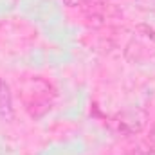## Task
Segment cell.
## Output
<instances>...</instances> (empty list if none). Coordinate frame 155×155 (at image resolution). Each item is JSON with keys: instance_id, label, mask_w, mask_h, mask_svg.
Wrapping results in <instances>:
<instances>
[{"instance_id": "obj_3", "label": "cell", "mask_w": 155, "mask_h": 155, "mask_svg": "<svg viewBox=\"0 0 155 155\" xmlns=\"http://www.w3.org/2000/svg\"><path fill=\"white\" fill-rule=\"evenodd\" d=\"M144 155H155V150H152V152H148V153H144Z\"/></svg>"}, {"instance_id": "obj_1", "label": "cell", "mask_w": 155, "mask_h": 155, "mask_svg": "<svg viewBox=\"0 0 155 155\" xmlns=\"http://www.w3.org/2000/svg\"><path fill=\"white\" fill-rule=\"evenodd\" d=\"M0 112L5 117H11V112H13L11 92H9V87L4 79H0Z\"/></svg>"}, {"instance_id": "obj_2", "label": "cell", "mask_w": 155, "mask_h": 155, "mask_svg": "<svg viewBox=\"0 0 155 155\" xmlns=\"http://www.w3.org/2000/svg\"><path fill=\"white\" fill-rule=\"evenodd\" d=\"M87 2L88 0H65V4H69V5H83Z\"/></svg>"}]
</instances>
